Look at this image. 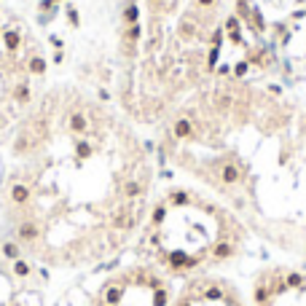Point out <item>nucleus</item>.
<instances>
[{"label": "nucleus", "mask_w": 306, "mask_h": 306, "mask_svg": "<svg viewBox=\"0 0 306 306\" xmlns=\"http://www.w3.org/2000/svg\"><path fill=\"white\" fill-rule=\"evenodd\" d=\"M156 185L151 134L76 76H56L0 140V223L54 274H92L127 253Z\"/></svg>", "instance_id": "nucleus-1"}, {"label": "nucleus", "mask_w": 306, "mask_h": 306, "mask_svg": "<svg viewBox=\"0 0 306 306\" xmlns=\"http://www.w3.org/2000/svg\"><path fill=\"white\" fill-rule=\"evenodd\" d=\"M151 143L158 169L218 196L255 242L306 269V105L274 76L209 83Z\"/></svg>", "instance_id": "nucleus-2"}, {"label": "nucleus", "mask_w": 306, "mask_h": 306, "mask_svg": "<svg viewBox=\"0 0 306 306\" xmlns=\"http://www.w3.org/2000/svg\"><path fill=\"white\" fill-rule=\"evenodd\" d=\"M274 76L253 0H118L89 83L143 132L223 78Z\"/></svg>", "instance_id": "nucleus-3"}, {"label": "nucleus", "mask_w": 306, "mask_h": 306, "mask_svg": "<svg viewBox=\"0 0 306 306\" xmlns=\"http://www.w3.org/2000/svg\"><path fill=\"white\" fill-rule=\"evenodd\" d=\"M164 175L137 236V258L178 282L242 260L253 236L239 218L202 185Z\"/></svg>", "instance_id": "nucleus-4"}, {"label": "nucleus", "mask_w": 306, "mask_h": 306, "mask_svg": "<svg viewBox=\"0 0 306 306\" xmlns=\"http://www.w3.org/2000/svg\"><path fill=\"white\" fill-rule=\"evenodd\" d=\"M56 78L41 32L0 3V140Z\"/></svg>", "instance_id": "nucleus-5"}, {"label": "nucleus", "mask_w": 306, "mask_h": 306, "mask_svg": "<svg viewBox=\"0 0 306 306\" xmlns=\"http://www.w3.org/2000/svg\"><path fill=\"white\" fill-rule=\"evenodd\" d=\"M172 280L148 260L124 263L105 271L86 293L83 306H169Z\"/></svg>", "instance_id": "nucleus-6"}, {"label": "nucleus", "mask_w": 306, "mask_h": 306, "mask_svg": "<svg viewBox=\"0 0 306 306\" xmlns=\"http://www.w3.org/2000/svg\"><path fill=\"white\" fill-rule=\"evenodd\" d=\"M51 287L54 271L27 258L0 223V306H59Z\"/></svg>", "instance_id": "nucleus-7"}, {"label": "nucleus", "mask_w": 306, "mask_h": 306, "mask_svg": "<svg viewBox=\"0 0 306 306\" xmlns=\"http://www.w3.org/2000/svg\"><path fill=\"white\" fill-rule=\"evenodd\" d=\"M250 306H306V269L271 263L253 274Z\"/></svg>", "instance_id": "nucleus-8"}, {"label": "nucleus", "mask_w": 306, "mask_h": 306, "mask_svg": "<svg viewBox=\"0 0 306 306\" xmlns=\"http://www.w3.org/2000/svg\"><path fill=\"white\" fill-rule=\"evenodd\" d=\"M169 306H250V298L231 277L212 271L180 280Z\"/></svg>", "instance_id": "nucleus-9"}]
</instances>
